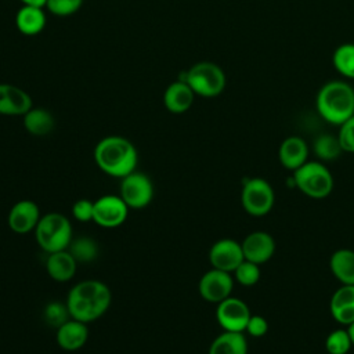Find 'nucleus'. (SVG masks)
<instances>
[{
  "label": "nucleus",
  "mask_w": 354,
  "mask_h": 354,
  "mask_svg": "<svg viewBox=\"0 0 354 354\" xmlns=\"http://www.w3.org/2000/svg\"><path fill=\"white\" fill-rule=\"evenodd\" d=\"M278 156H279L281 165L285 169L295 171L296 169H299L307 162V156H308L307 142L301 137L290 136L281 142Z\"/></svg>",
  "instance_id": "nucleus-17"
},
{
  "label": "nucleus",
  "mask_w": 354,
  "mask_h": 354,
  "mask_svg": "<svg viewBox=\"0 0 354 354\" xmlns=\"http://www.w3.org/2000/svg\"><path fill=\"white\" fill-rule=\"evenodd\" d=\"M333 65L336 71L348 77L354 79V44L353 43H344L339 46L332 57Z\"/></svg>",
  "instance_id": "nucleus-24"
},
{
  "label": "nucleus",
  "mask_w": 354,
  "mask_h": 354,
  "mask_svg": "<svg viewBox=\"0 0 354 354\" xmlns=\"http://www.w3.org/2000/svg\"><path fill=\"white\" fill-rule=\"evenodd\" d=\"M234 277L242 286H253L260 279V266L249 260H243L234 271Z\"/></svg>",
  "instance_id": "nucleus-28"
},
{
  "label": "nucleus",
  "mask_w": 354,
  "mask_h": 354,
  "mask_svg": "<svg viewBox=\"0 0 354 354\" xmlns=\"http://www.w3.org/2000/svg\"><path fill=\"white\" fill-rule=\"evenodd\" d=\"M44 7L22 4L15 15V26L25 36H36L46 26Z\"/></svg>",
  "instance_id": "nucleus-19"
},
{
  "label": "nucleus",
  "mask_w": 354,
  "mask_h": 354,
  "mask_svg": "<svg viewBox=\"0 0 354 354\" xmlns=\"http://www.w3.org/2000/svg\"><path fill=\"white\" fill-rule=\"evenodd\" d=\"M195 100V93L188 86L187 82L178 79L177 82L170 83L163 94V104L166 109L171 113H184L187 112Z\"/></svg>",
  "instance_id": "nucleus-16"
},
{
  "label": "nucleus",
  "mask_w": 354,
  "mask_h": 354,
  "mask_svg": "<svg viewBox=\"0 0 354 354\" xmlns=\"http://www.w3.org/2000/svg\"><path fill=\"white\" fill-rule=\"evenodd\" d=\"M329 267L340 283L354 285V250L337 249L330 256Z\"/></svg>",
  "instance_id": "nucleus-21"
},
{
  "label": "nucleus",
  "mask_w": 354,
  "mask_h": 354,
  "mask_svg": "<svg viewBox=\"0 0 354 354\" xmlns=\"http://www.w3.org/2000/svg\"><path fill=\"white\" fill-rule=\"evenodd\" d=\"M337 138L344 152L354 153V115L340 124Z\"/></svg>",
  "instance_id": "nucleus-30"
},
{
  "label": "nucleus",
  "mask_w": 354,
  "mask_h": 354,
  "mask_svg": "<svg viewBox=\"0 0 354 354\" xmlns=\"http://www.w3.org/2000/svg\"><path fill=\"white\" fill-rule=\"evenodd\" d=\"M180 79L188 83L195 95L206 98L217 97L221 94L227 83L224 71L217 64L209 61L194 64L184 72V76Z\"/></svg>",
  "instance_id": "nucleus-4"
},
{
  "label": "nucleus",
  "mask_w": 354,
  "mask_h": 354,
  "mask_svg": "<svg viewBox=\"0 0 354 354\" xmlns=\"http://www.w3.org/2000/svg\"><path fill=\"white\" fill-rule=\"evenodd\" d=\"M268 330V322L261 315H250L245 332H248L253 337H261Z\"/></svg>",
  "instance_id": "nucleus-33"
},
{
  "label": "nucleus",
  "mask_w": 354,
  "mask_h": 354,
  "mask_svg": "<svg viewBox=\"0 0 354 354\" xmlns=\"http://www.w3.org/2000/svg\"><path fill=\"white\" fill-rule=\"evenodd\" d=\"M250 315L252 314L248 304L238 297L230 296L217 303L216 318L224 330L243 333Z\"/></svg>",
  "instance_id": "nucleus-9"
},
{
  "label": "nucleus",
  "mask_w": 354,
  "mask_h": 354,
  "mask_svg": "<svg viewBox=\"0 0 354 354\" xmlns=\"http://www.w3.org/2000/svg\"><path fill=\"white\" fill-rule=\"evenodd\" d=\"M93 209H94V202H90L87 199H80L73 205L72 213L76 220L88 221V220H93Z\"/></svg>",
  "instance_id": "nucleus-34"
},
{
  "label": "nucleus",
  "mask_w": 354,
  "mask_h": 354,
  "mask_svg": "<svg viewBox=\"0 0 354 354\" xmlns=\"http://www.w3.org/2000/svg\"><path fill=\"white\" fill-rule=\"evenodd\" d=\"M68 248H71L69 252L76 261L87 263L97 257V243L87 236H80L71 241Z\"/></svg>",
  "instance_id": "nucleus-26"
},
{
  "label": "nucleus",
  "mask_w": 354,
  "mask_h": 354,
  "mask_svg": "<svg viewBox=\"0 0 354 354\" xmlns=\"http://www.w3.org/2000/svg\"><path fill=\"white\" fill-rule=\"evenodd\" d=\"M330 314H332V317L336 322L348 326L350 324L354 322V304L343 306V307H337V308H330Z\"/></svg>",
  "instance_id": "nucleus-35"
},
{
  "label": "nucleus",
  "mask_w": 354,
  "mask_h": 354,
  "mask_svg": "<svg viewBox=\"0 0 354 354\" xmlns=\"http://www.w3.org/2000/svg\"><path fill=\"white\" fill-rule=\"evenodd\" d=\"M315 106L324 120L340 126L354 115V88L346 82H328L319 88Z\"/></svg>",
  "instance_id": "nucleus-3"
},
{
  "label": "nucleus",
  "mask_w": 354,
  "mask_h": 354,
  "mask_svg": "<svg viewBox=\"0 0 354 354\" xmlns=\"http://www.w3.org/2000/svg\"><path fill=\"white\" fill-rule=\"evenodd\" d=\"M40 220L39 206L32 201L17 202L8 214V225L17 234H26L36 228Z\"/></svg>",
  "instance_id": "nucleus-15"
},
{
  "label": "nucleus",
  "mask_w": 354,
  "mask_h": 354,
  "mask_svg": "<svg viewBox=\"0 0 354 354\" xmlns=\"http://www.w3.org/2000/svg\"><path fill=\"white\" fill-rule=\"evenodd\" d=\"M33 108L32 97L24 88L0 83V115L24 116Z\"/></svg>",
  "instance_id": "nucleus-14"
},
{
  "label": "nucleus",
  "mask_w": 354,
  "mask_h": 354,
  "mask_svg": "<svg viewBox=\"0 0 354 354\" xmlns=\"http://www.w3.org/2000/svg\"><path fill=\"white\" fill-rule=\"evenodd\" d=\"M314 152L322 160H333L343 152V149L337 136L321 134L314 141Z\"/></svg>",
  "instance_id": "nucleus-25"
},
{
  "label": "nucleus",
  "mask_w": 354,
  "mask_h": 354,
  "mask_svg": "<svg viewBox=\"0 0 354 354\" xmlns=\"http://www.w3.org/2000/svg\"><path fill=\"white\" fill-rule=\"evenodd\" d=\"M76 260L71 254L69 250H58L54 253H48L46 261V270L48 275L59 282L69 281L76 271Z\"/></svg>",
  "instance_id": "nucleus-20"
},
{
  "label": "nucleus",
  "mask_w": 354,
  "mask_h": 354,
  "mask_svg": "<svg viewBox=\"0 0 354 354\" xmlns=\"http://www.w3.org/2000/svg\"><path fill=\"white\" fill-rule=\"evenodd\" d=\"M88 337V330L84 322L72 319L57 328V343L66 351H75L84 346Z\"/></svg>",
  "instance_id": "nucleus-18"
},
{
  "label": "nucleus",
  "mask_w": 354,
  "mask_h": 354,
  "mask_svg": "<svg viewBox=\"0 0 354 354\" xmlns=\"http://www.w3.org/2000/svg\"><path fill=\"white\" fill-rule=\"evenodd\" d=\"M22 4H29V6H39V7H44L46 6V0H21Z\"/></svg>",
  "instance_id": "nucleus-36"
},
{
  "label": "nucleus",
  "mask_w": 354,
  "mask_h": 354,
  "mask_svg": "<svg viewBox=\"0 0 354 354\" xmlns=\"http://www.w3.org/2000/svg\"><path fill=\"white\" fill-rule=\"evenodd\" d=\"M293 183L299 191L313 199H324L333 189V177L321 162H306L293 171Z\"/></svg>",
  "instance_id": "nucleus-6"
},
{
  "label": "nucleus",
  "mask_w": 354,
  "mask_h": 354,
  "mask_svg": "<svg viewBox=\"0 0 354 354\" xmlns=\"http://www.w3.org/2000/svg\"><path fill=\"white\" fill-rule=\"evenodd\" d=\"M66 315H69V311H68V307L66 306H62L61 303H50L47 307H46V311H44V318L46 321L53 325V326H61L64 322H66Z\"/></svg>",
  "instance_id": "nucleus-31"
},
{
  "label": "nucleus",
  "mask_w": 354,
  "mask_h": 354,
  "mask_svg": "<svg viewBox=\"0 0 354 354\" xmlns=\"http://www.w3.org/2000/svg\"><path fill=\"white\" fill-rule=\"evenodd\" d=\"M245 260L256 264H263L268 261L275 252L274 238L264 231H254L246 235L241 243Z\"/></svg>",
  "instance_id": "nucleus-13"
},
{
  "label": "nucleus",
  "mask_w": 354,
  "mask_h": 354,
  "mask_svg": "<svg viewBox=\"0 0 354 354\" xmlns=\"http://www.w3.org/2000/svg\"><path fill=\"white\" fill-rule=\"evenodd\" d=\"M354 304V285L342 283L330 297V308H337L343 306Z\"/></svg>",
  "instance_id": "nucleus-32"
},
{
  "label": "nucleus",
  "mask_w": 354,
  "mask_h": 354,
  "mask_svg": "<svg viewBox=\"0 0 354 354\" xmlns=\"http://www.w3.org/2000/svg\"><path fill=\"white\" fill-rule=\"evenodd\" d=\"M111 304V292L100 281L88 279L76 283L66 299L69 315L82 322H90L100 318Z\"/></svg>",
  "instance_id": "nucleus-1"
},
{
  "label": "nucleus",
  "mask_w": 354,
  "mask_h": 354,
  "mask_svg": "<svg viewBox=\"0 0 354 354\" xmlns=\"http://www.w3.org/2000/svg\"><path fill=\"white\" fill-rule=\"evenodd\" d=\"M22 118L24 127L33 136H46L54 129V118L44 108H32Z\"/></svg>",
  "instance_id": "nucleus-23"
},
{
  "label": "nucleus",
  "mask_w": 354,
  "mask_h": 354,
  "mask_svg": "<svg viewBox=\"0 0 354 354\" xmlns=\"http://www.w3.org/2000/svg\"><path fill=\"white\" fill-rule=\"evenodd\" d=\"M353 346L347 329L332 330L325 340V348L329 354H347Z\"/></svg>",
  "instance_id": "nucleus-27"
},
{
  "label": "nucleus",
  "mask_w": 354,
  "mask_h": 354,
  "mask_svg": "<svg viewBox=\"0 0 354 354\" xmlns=\"http://www.w3.org/2000/svg\"><path fill=\"white\" fill-rule=\"evenodd\" d=\"M275 195L271 184L260 177H252L243 181L241 191V203L245 212L253 217L266 216L274 206Z\"/></svg>",
  "instance_id": "nucleus-7"
},
{
  "label": "nucleus",
  "mask_w": 354,
  "mask_h": 354,
  "mask_svg": "<svg viewBox=\"0 0 354 354\" xmlns=\"http://www.w3.org/2000/svg\"><path fill=\"white\" fill-rule=\"evenodd\" d=\"M36 241L47 253L65 250L72 241L69 220L61 213H48L40 217L36 228Z\"/></svg>",
  "instance_id": "nucleus-5"
},
{
  "label": "nucleus",
  "mask_w": 354,
  "mask_h": 354,
  "mask_svg": "<svg viewBox=\"0 0 354 354\" xmlns=\"http://www.w3.org/2000/svg\"><path fill=\"white\" fill-rule=\"evenodd\" d=\"M129 206L120 196L105 195L94 202L93 220L105 228L119 227L127 218Z\"/></svg>",
  "instance_id": "nucleus-10"
},
{
  "label": "nucleus",
  "mask_w": 354,
  "mask_h": 354,
  "mask_svg": "<svg viewBox=\"0 0 354 354\" xmlns=\"http://www.w3.org/2000/svg\"><path fill=\"white\" fill-rule=\"evenodd\" d=\"M209 354H248V342L241 332L224 330L209 347Z\"/></svg>",
  "instance_id": "nucleus-22"
},
{
  "label": "nucleus",
  "mask_w": 354,
  "mask_h": 354,
  "mask_svg": "<svg viewBox=\"0 0 354 354\" xmlns=\"http://www.w3.org/2000/svg\"><path fill=\"white\" fill-rule=\"evenodd\" d=\"M347 332H348V335H350V339H351V342H353V346H354V322H353V324H350V325L347 326Z\"/></svg>",
  "instance_id": "nucleus-37"
},
{
  "label": "nucleus",
  "mask_w": 354,
  "mask_h": 354,
  "mask_svg": "<svg viewBox=\"0 0 354 354\" xmlns=\"http://www.w3.org/2000/svg\"><path fill=\"white\" fill-rule=\"evenodd\" d=\"M153 196L151 180L138 171H133L122 178L120 198L131 209H141L149 205Z\"/></svg>",
  "instance_id": "nucleus-8"
},
{
  "label": "nucleus",
  "mask_w": 354,
  "mask_h": 354,
  "mask_svg": "<svg viewBox=\"0 0 354 354\" xmlns=\"http://www.w3.org/2000/svg\"><path fill=\"white\" fill-rule=\"evenodd\" d=\"M84 0H46L44 8L57 17H69L79 11Z\"/></svg>",
  "instance_id": "nucleus-29"
},
{
  "label": "nucleus",
  "mask_w": 354,
  "mask_h": 354,
  "mask_svg": "<svg viewBox=\"0 0 354 354\" xmlns=\"http://www.w3.org/2000/svg\"><path fill=\"white\" fill-rule=\"evenodd\" d=\"M234 279L231 272L212 268L205 272L199 281L201 296L210 303H220L231 296Z\"/></svg>",
  "instance_id": "nucleus-11"
},
{
  "label": "nucleus",
  "mask_w": 354,
  "mask_h": 354,
  "mask_svg": "<svg viewBox=\"0 0 354 354\" xmlns=\"http://www.w3.org/2000/svg\"><path fill=\"white\" fill-rule=\"evenodd\" d=\"M94 159L104 173L123 178L134 171L138 155L136 147L127 138L108 136L95 145Z\"/></svg>",
  "instance_id": "nucleus-2"
},
{
  "label": "nucleus",
  "mask_w": 354,
  "mask_h": 354,
  "mask_svg": "<svg viewBox=\"0 0 354 354\" xmlns=\"http://www.w3.org/2000/svg\"><path fill=\"white\" fill-rule=\"evenodd\" d=\"M209 260L213 268L234 272L235 268L245 260V257L239 242L231 238H223L210 248Z\"/></svg>",
  "instance_id": "nucleus-12"
}]
</instances>
